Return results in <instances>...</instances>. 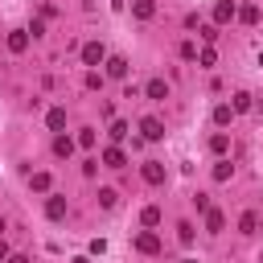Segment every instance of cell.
Returning a JSON list of instances; mask_svg holds the SVG:
<instances>
[{"instance_id": "obj_1", "label": "cell", "mask_w": 263, "mask_h": 263, "mask_svg": "<svg viewBox=\"0 0 263 263\" xmlns=\"http://www.w3.org/2000/svg\"><path fill=\"white\" fill-rule=\"evenodd\" d=\"M82 62H86V66H99V62H107V49H103V41H86V45H82Z\"/></svg>"}, {"instance_id": "obj_2", "label": "cell", "mask_w": 263, "mask_h": 263, "mask_svg": "<svg viewBox=\"0 0 263 263\" xmlns=\"http://www.w3.org/2000/svg\"><path fill=\"white\" fill-rule=\"evenodd\" d=\"M140 132H144V140H164V123L156 115H144L140 119Z\"/></svg>"}, {"instance_id": "obj_3", "label": "cell", "mask_w": 263, "mask_h": 263, "mask_svg": "<svg viewBox=\"0 0 263 263\" xmlns=\"http://www.w3.org/2000/svg\"><path fill=\"white\" fill-rule=\"evenodd\" d=\"M144 181H148V185H164V181H168V168H164L160 160H148V164H144Z\"/></svg>"}, {"instance_id": "obj_4", "label": "cell", "mask_w": 263, "mask_h": 263, "mask_svg": "<svg viewBox=\"0 0 263 263\" xmlns=\"http://www.w3.org/2000/svg\"><path fill=\"white\" fill-rule=\"evenodd\" d=\"M136 251H140V255H156V251H160V238H156L152 230H140V234H136Z\"/></svg>"}, {"instance_id": "obj_5", "label": "cell", "mask_w": 263, "mask_h": 263, "mask_svg": "<svg viewBox=\"0 0 263 263\" xmlns=\"http://www.w3.org/2000/svg\"><path fill=\"white\" fill-rule=\"evenodd\" d=\"M234 16H238L234 0H218V4H214V21H218V25H226V21H234Z\"/></svg>"}, {"instance_id": "obj_6", "label": "cell", "mask_w": 263, "mask_h": 263, "mask_svg": "<svg viewBox=\"0 0 263 263\" xmlns=\"http://www.w3.org/2000/svg\"><path fill=\"white\" fill-rule=\"evenodd\" d=\"M45 218H49V222H62V218H66V197L53 193V197L45 201Z\"/></svg>"}, {"instance_id": "obj_7", "label": "cell", "mask_w": 263, "mask_h": 263, "mask_svg": "<svg viewBox=\"0 0 263 263\" xmlns=\"http://www.w3.org/2000/svg\"><path fill=\"white\" fill-rule=\"evenodd\" d=\"M8 49H12V53H25V49H29V29H12V33H8Z\"/></svg>"}, {"instance_id": "obj_8", "label": "cell", "mask_w": 263, "mask_h": 263, "mask_svg": "<svg viewBox=\"0 0 263 263\" xmlns=\"http://www.w3.org/2000/svg\"><path fill=\"white\" fill-rule=\"evenodd\" d=\"M107 74H111V78H127V58H119V53L107 58Z\"/></svg>"}, {"instance_id": "obj_9", "label": "cell", "mask_w": 263, "mask_h": 263, "mask_svg": "<svg viewBox=\"0 0 263 263\" xmlns=\"http://www.w3.org/2000/svg\"><path fill=\"white\" fill-rule=\"evenodd\" d=\"M103 164H107V168H123V164H127L123 148H107V152H103Z\"/></svg>"}, {"instance_id": "obj_10", "label": "cell", "mask_w": 263, "mask_h": 263, "mask_svg": "<svg viewBox=\"0 0 263 263\" xmlns=\"http://www.w3.org/2000/svg\"><path fill=\"white\" fill-rule=\"evenodd\" d=\"M144 95H148V99H168V82H160V78H152V82L144 86Z\"/></svg>"}, {"instance_id": "obj_11", "label": "cell", "mask_w": 263, "mask_h": 263, "mask_svg": "<svg viewBox=\"0 0 263 263\" xmlns=\"http://www.w3.org/2000/svg\"><path fill=\"white\" fill-rule=\"evenodd\" d=\"M230 119H234V107H230V103H218V107H214V123H218V127H226Z\"/></svg>"}, {"instance_id": "obj_12", "label": "cell", "mask_w": 263, "mask_h": 263, "mask_svg": "<svg viewBox=\"0 0 263 263\" xmlns=\"http://www.w3.org/2000/svg\"><path fill=\"white\" fill-rule=\"evenodd\" d=\"M45 123H49V132H62V127H66V111H62V107H53V111L45 115Z\"/></svg>"}, {"instance_id": "obj_13", "label": "cell", "mask_w": 263, "mask_h": 263, "mask_svg": "<svg viewBox=\"0 0 263 263\" xmlns=\"http://www.w3.org/2000/svg\"><path fill=\"white\" fill-rule=\"evenodd\" d=\"M222 226H226V218H222L218 210H205V230H210V234H218Z\"/></svg>"}, {"instance_id": "obj_14", "label": "cell", "mask_w": 263, "mask_h": 263, "mask_svg": "<svg viewBox=\"0 0 263 263\" xmlns=\"http://www.w3.org/2000/svg\"><path fill=\"white\" fill-rule=\"evenodd\" d=\"M132 12H136L140 21H148V16L156 12V4H152V0H136V4H132Z\"/></svg>"}, {"instance_id": "obj_15", "label": "cell", "mask_w": 263, "mask_h": 263, "mask_svg": "<svg viewBox=\"0 0 263 263\" xmlns=\"http://www.w3.org/2000/svg\"><path fill=\"white\" fill-rule=\"evenodd\" d=\"M210 148H214V152L222 156V152L230 148V136H226V132H214V136H210Z\"/></svg>"}, {"instance_id": "obj_16", "label": "cell", "mask_w": 263, "mask_h": 263, "mask_svg": "<svg viewBox=\"0 0 263 263\" xmlns=\"http://www.w3.org/2000/svg\"><path fill=\"white\" fill-rule=\"evenodd\" d=\"M70 152H74V140L70 136H58L53 140V156H70Z\"/></svg>"}, {"instance_id": "obj_17", "label": "cell", "mask_w": 263, "mask_h": 263, "mask_svg": "<svg viewBox=\"0 0 263 263\" xmlns=\"http://www.w3.org/2000/svg\"><path fill=\"white\" fill-rule=\"evenodd\" d=\"M230 173H234L230 160H218V164H214V181H230Z\"/></svg>"}, {"instance_id": "obj_18", "label": "cell", "mask_w": 263, "mask_h": 263, "mask_svg": "<svg viewBox=\"0 0 263 263\" xmlns=\"http://www.w3.org/2000/svg\"><path fill=\"white\" fill-rule=\"evenodd\" d=\"M115 201H119L115 189H99V205H103V210H115Z\"/></svg>"}, {"instance_id": "obj_19", "label": "cell", "mask_w": 263, "mask_h": 263, "mask_svg": "<svg viewBox=\"0 0 263 263\" xmlns=\"http://www.w3.org/2000/svg\"><path fill=\"white\" fill-rule=\"evenodd\" d=\"M238 230H242V234H255V230H259V218H255V214H242V218H238Z\"/></svg>"}, {"instance_id": "obj_20", "label": "cell", "mask_w": 263, "mask_h": 263, "mask_svg": "<svg viewBox=\"0 0 263 263\" xmlns=\"http://www.w3.org/2000/svg\"><path fill=\"white\" fill-rule=\"evenodd\" d=\"M238 21H242V25H255V21H259V8H255V4L238 8Z\"/></svg>"}, {"instance_id": "obj_21", "label": "cell", "mask_w": 263, "mask_h": 263, "mask_svg": "<svg viewBox=\"0 0 263 263\" xmlns=\"http://www.w3.org/2000/svg\"><path fill=\"white\" fill-rule=\"evenodd\" d=\"M230 107H234V115L247 111V107H251V95H247V90H234V103H230Z\"/></svg>"}, {"instance_id": "obj_22", "label": "cell", "mask_w": 263, "mask_h": 263, "mask_svg": "<svg viewBox=\"0 0 263 263\" xmlns=\"http://www.w3.org/2000/svg\"><path fill=\"white\" fill-rule=\"evenodd\" d=\"M29 185H33L37 193H45V189H49V173H33V177H29Z\"/></svg>"}, {"instance_id": "obj_23", "label": "cell", "mask_w": 263, "mask_h": 263, "mask_svg": "<svg viewBox=\"0 0 263 263\" xmlns=\"http://www.w3.org/2000/svg\"><path fill=\"white\" fill-rule=\"evenodd\" d=\"M140 222H144V226H156V222H160V210H156V205H144Z\"/></svg>"}, {"instance_id": "obj_24", "label": "cell", "mask_w": 263, "mask_h": 263, "mask_svg": "<svg viewBox=\"0 0 263 263\" xmlns=\"http://www.w3.org/2000/svg\"><path fill=\"white\" fill-rule=\"evenodd\" d=\"M177 238L189 247V242H193V222H181V226H177Z\"/></svg>"}, {"instance_id": "obj_25", "label": "cell", "mask_w": 263, "mask_h": 263, "mask_svg": "<svg viewBox=\"0 0 263 263\" xmlns=\"http://www.w3.org/2000/svg\"><path fill=\"white\" fill-rule=\"evenodd\" d=\"M197 62H201V66H214V62H218V53L205 45V49H197Z\"/></svg>"}, {"instance_id": "obj_26", "label": "cell", "mask_w": 263, "mask_h": 263, "mask_svg": "<svg viewBox=\"0 0 263 263\" xmlns=\"http://www.w3.org/2000/svg\"><path fill=\"white\" fill-rule=\"evenodd\" d=\"M181 58L193 62V58H197V45H193V41H181Z\"/></svg>"}, {"instance_id": "obj_27", "label": "cell", "mask_w": 263, "mask_h": 263, "mask_svg": "<svg viewBox=\"0 0 263 263\" xmlns=\"http://www.w3.org/2000/svg\"><path fill=\"white\" fill-rule=\"evenodd\" d=\"M123 136H127V123L115 119V123H111V140H123Z\"/></svg>"}, {"instance_id": "obj_28", "label": "cell", "mask_w": 263, "mask_h": 263, "mask_svg": "<svg viewBox=\"0 0 263 263\" xmlns=\"http://www.w3.org/2000/svg\"><path fill=\"white\" fill-rule=\"evenodd\" d=\"M78 144H82V148H95V132H90V127H86V132H78Z\"/></svg>"}, {"instance_id": "obj_29", "label": "cell", "mask_w": 263, "mask_h": 263, "mask_svg": "<svg viewBox=\"0 0 263 263\" xmlns=\"http://www.w3.org/2000/svg\"><path fill=\"white\" fill-rule=\"evenodd\" d=\"M86 86H90V90H99V86H103V78H99V70H90V74H86Z\"/></svg>"}, {"instance_id": "obj_30", "label": "cell", "mask_w": 263, "mask_h": 263, "mask_svg": "<svg viewBox=\"0 0 263 263\" xmlns=\"http://www.w3.org/2000/svg\"><path fill=\"white\" fill-rule=\"evenodd\" d=\"M193 205H197V210L205 214V210H210V193H197V197H193Z\"/></svg>"}, {"instance_id": "obj_31", "label": "cell", "mask_w": 263, "mask_h": 263, "mask_svg": "<svg viewBox=\"0 0 263 263\" xmlns=\"http://www.w3.org/2000/svg\"><path fill=\"white\" fill-rule=\"evenodd\" d=\"M4 263H29V259H25V255H8Z\"/></svg>"}, {"instance_id": "obj_32", "label": "cell", "mask_w": 263, "mask_h": 263, "mask_svg": "<svg viewBox=\"0 0 263 263\" xmlns=\"http://www.w3.org/2000/svg\"><path fill=\"white\" fill-rule=\"evenodd\" d=\"M8 255H12V251H8V247H4V242H0V263H4V259H8Z\"/></svg>"}, {"instance_id": "obj_33", "label": "cell", "mask_w": 263, "mask_h": 263, "mask_svg": "<svg viewBox=\"0 0 263 263\" xmlns=\"http://www.w3.org/2000/svg\"><path fill=\"white\" fill-rule=\"evenodd\" d=\"M259 66H263V49H259Z\"/></svg>"}, {"instance_id": "obj_34", "label": "cell", "mask_w": 263, "mask_h": 263, "mask_svg": "<svg viewBox=\"0 0 263 263\" xmlns=\"http://www.w3.org/2000/svg\"><path fill=\"white\" fill-rule=\"evenodd\" d=\"M0 234H4V218H0Z\"/></svg>"}, {"instance_id": "obj_35", "label": "cell", "mask_w": 263, "mask_h": 263, "mask_svg": "<svg viewBox=\"0 0 263 263\" xmlns=\"http://www.w3.org/2000/svg\"><path fill=\"white\" fill-rule=\"evenodd\" d=\"M259 226H263V222H259Z\"/></svg>"}]
</instances>
